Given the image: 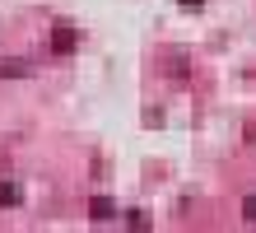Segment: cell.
<instances>
[{
    "label": "cell",
    "mask_w": 256,
    "mask_h": 233,
    "mask_svg": "<svg viewBox=\"0 0 256 233\" xmlns=\"http://www.w3.org/2000/svg\"><path fill=\"white\" fill-rule=\"evenodd\" d=\"M52 47H56V52H70V47H74V33H70V28H56V33H52Z\"/></svg>",
    "instance_id": "1"
},
{
    "label": "cell",
    "mask_w": 256,
    "mask_h": 233,
    "mask_svg": "<svg viewBox=\"0 0 256 233\" xmlns=\"http://www.w3.org/2000/svg\"><path fill=\"white\" fill-rule=\"evenodd\" d=\"M94 219H112V200H102V196L94 200Z\"/></svg>",
    "instance_id": "2"
},
{
    "label": "cell",
    "mask_w": 256,
    "mask_h": 233,
    "mask_svg": "<svg viewBox=\"0 0 256 233\" xmlns=\"http://www.w3.org/2000/svg\"><path fill=\"white\" fill-rule=\"evenodd\" d=\"M0 200H5V205H19V186L5 182V186H0Z\"/></svg>",
    "instance_id": "3"
},
{
    "label": "cell",
    "mask_w": 256,
    "mask_h": 233,
    "mask_svg": "<svg viewBox=\"0 0 256 233\" xmlns=\"http://www.w3.org/2000/svg\"><path fill=\"white\" fill-rule=\"evenodd\" d=\"M242 210H247V219H256V196L247 200V205H242Z\"/></svg>",
    "instance_id": "4"
}]
</instances>
